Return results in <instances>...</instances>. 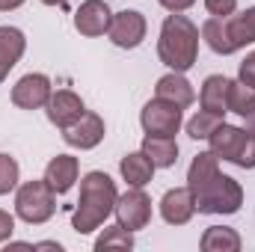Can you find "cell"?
Instances as JSON below:
<instances>
[{
	"label": "cell",
	"mask_w": 255,
	"mask_h": 252,
	"mask_svg": "<svg viewBox=\"0 0 255 252\" xmlns=\"http://www.w3.org/2000/svg\"><path fill=\"white\" fill-rule=\"evenodd\" d=\"M220 172V157L214 154V151H202V154H196L190 163V169H187V187L196 193V190H202L214 175Z\"/></svg>",
	"instance_id": "21"
},
{
	"label": "cell",
	"mask_w": 255,
	"mask_h": 252,
	"mask_svg": "<svg viewBox=\"0 0 255 252\" xmlns=\"http://www.w3.org/2000/svg\"><path fill=\"white\" fill-rule=\"evenodd\" d=\"M241 250V235L226 226H211L202 235V252H238Z\"/></svg>",
	"instance_id": "22"
},
{
	"label": "cell",
	"mask_w": 255,
	"mask_h": 252,
	"mask_svg": "<svg viewBox=\"0 0 255 252\" xmlns=\"http://www.w3.org/2000/svg\"><path fill=\"white\" fill-rule=\"evenodd\" d=\"M142 151H145V157H148L154 166H160V169L175 166V160H178V142H175V136H148V133H145Z\"/></svg>",
	"instance_id": "20"
},
{
	"label": "cell",
	"mask_w": 255,
	"mask_h": 252,
	"mask_svg": "<svg viewBox=\"0 0 255 252\" xmlns=\"http://www.w3.org/2000/svg\"><path fill=\"white\" fill-rule=\"evenodd\" d=\"M24 48H27V39L18 27H0V83L24 57Z\"/></svg>",
	"instance_id": "16"
},
{
	"label": "cell",
	"mask_w": 255,
	"mask_h": 252,
	"mask_svg": "<svg viewBox=\"0 0 255 252\" xmlns=\"http://www.w3.org/2000/svg\"><path fill=\"white\" fill-rule=\"evenodd\" d=\"M15 211L24 223L30 226H42L54 217L57 211V193L48 187V181H27L18 187V196H15Z\"/></svg>",
	"instance_id": "6"
},
{
	"label": "cell",
	"mask_w": 255,
	"mask_h": 252,
	"mask_svg": "<svg viewBox=\"0 0 255 252\" xmlns=\"http://www.w3.org/2000/svg\"><path fill=\"white\" fill-rule=\"evenodd\" d=\"M42 3H48V6H65L68 0H42Z\"/></svg>",
	"instance_id": "32"
},
{
	"label": "cell",
	"mask_w": 255,
	"mask_h": 252,
	"mask_svg": "<svg viewBox=\"0 0 255 252\" xmlns=\"http://www.w3.org/2000/svg\"><path fill=\"white\" fill-rule=\"evenodd\" d=\"M220 125H223V116H217L211 110H199L190 122H187V133H190L193 139H208Z\"/></svg>",
	"instance_id": "24"
},
{
	"label": "cell",
	"mask_w": 255,
	"mask_h": 252,
	"mask_svg": "<svg viewBox=\"0 0 255 252\" xmlns=\"http://www.w3.org/2000/svg\"><path fill=\"white\" fill-rule=\"evenodd\" d=\"M154 92H157V98H163V101H172V104H178L181 110H184V107H190L193 98H196V92H193L190 80H187V77H184L181 71L163 74V77L157 80Z\"/></svg>",
	"instance_id": "18"
},
{
	"label": "cell",
	"mask_w": 255,
	"mask_h": 252,
	"mask_svg": "<svg viewBox=\"0 0 255 252\" xmlns=\"http://www.w3.org/2000/svg\"><path fill=\"white\" fill-rule=\"evenodd\" d=\"M229 92H232V80L223 77V74H211L205 83H202V110H211L217 116H226L229 110Z\"/></svg>",
	"instance_id": "17"
},
{
	"label": "cell",
	"mask_w": 255,
	"mask_h": 252,
	"mask_svg": "<svg viewBox=\"0 0 255 252\" xmlns=\"http://www.w3.org/2000/svg\"><path fill=\"white\" fill-rule=\"evenodd\" d=\"M199 214H235L244 205V190L235 178L217 172L202 190L193 193Z\"/></svg>",
	"instance_id": "5"
},
{
	"label": "cell",
	"mask_w": 255,
	"mask_h": 252,
	"mask_svg": "<svg viewBox=\"0 0 255 252\" xmlns=\"http://www.w3.org/2000/svg\"><path fill=\"white\" fill-rule=\"evenodd\" d=\"M116 217H119V226L128 229V232L145 229L148 220H151V199H148L139 187L128 190L125 196L116 199Z\"/></svg>",
	"instance_id": "8"
},
{
	"label": "cell",
	"mask_w": 255,
	"mask_h": 252,
	"mask_svg": "<svg viewBox=\"0 0 255 252\" xmlns=\"http://www.w3.org/2000/svg\"><path fill=\"white\" fill-rule=\"evenodd\" d=\"M12 232H15V220H12V214L0 211V244H3V241H9V238H12Z\"/></svg>",
	"instance_id": "29"
},
{
	"label": "cell",
	"mask_w": 255,
	"mask_h": 252,
	"mask_svg": "<svg viewBox=\"0 0 255 252\" xmlns=\"http://www.w3.org/2000/svg\"><path fill=\"white\" fill-rule=\"evenodd\" d=\"M205 9L214 15V18H226L238 9V0H205Z\"/></svg>",
	"instance_id": "27"
},
{
	"label": "cell",
	"mask_w": 255,
	"mask_h": 252,
	"mask_svg": "<svg viewBox=\"0 0 255 252\" xmlns=\"http://www.w3.org/2000/svg\"><path fill=\"white\" fill-rule=\"evenodd\" d=\"M77 172H80L77 157L57 154L48 163V169H45V181H48V187L54 190V193H68V190L74 187V181H77Z\"/></svg>",
	"instance_id": "15"
},
{
	"label": "cell",
	"mask_w": 255,
	"mask_h": 252,
	"mask_svg": "<svg viewBox=\"0 0 255 252\" xmlns=\"http://www.w3.org/2000/svg\"><path fill=\"white\" fill-rule=\"evenodd\" d=\"M130 247H133V238H130V232L122 229V226H110V229H104V235L95 241V250H98V252L130 250Z\"/></svg>",
	"instance_id": "25"
},
{
	"label": "cell",
	"mask_w": 255,
	"mask_h": 252,
	"mask_svg": "<svg viewBox=\"0 0 255 252\" xmlns=\"http://www.w3.org/2000/svg\"><path fill=\"white\" fill-rule=\"evenodd\" d=\"M229 110L232 113H238V116H250V113H255V89L253 86H247V83H235L232 80V92H229Z\"/></svg>",
	"instance_id": "23"
},
{
	"label": "cell",
	"mask_w": 255,
	"mask_h": 252,
	"mask_svg": "<svg viewBox=\"0 0 255 252\" xmlns=\"http://www.w3.org/2000/svg\"><path fill=\"white\" fill-rule=\"evenodd\" d=\"M119 169H122V178H125L130 187H145L151 181V175H154L157 166L145 157V151H130V154L122 157Z\"/></svg>",
	"instance_id": "19"
},
{
	"label": "cell",
	"mask_w": 255,
	"mask_h": 252,
	"mask_svg": "<svg viewBox=\"0 0 255 252\" xmlns=\"http://www.w3.org/2000/svg\"><path fill=\"white\" fill-rule=\"evenodd\" d=\"M139 125L148 136H175L181 127V107L163 98H154L142 107Z\"/></svg>",
	"instance_id": "7"
},
{
	"label": "cell",
	"mask_w": 255,
	"mask_h": 252,
	"mask_svg": "<svg viewBox=\"0 0 255 252\" xmlns=\"http://www.w3.org/2000/svg\"><path fill=\"white\" fill-rule=\"evenodd\" d=\"M51 80L45 74H24L12 86V104L21 110H39L51 101Z\"/></svg>",
	"instance_id": "9"
},
{
	"label": "cell",
	"mask_w": 255,
	"mask_h": 252,
	"mask_svg": "<svg viewBox=\"0 0 255 252\" xmlns=\"http://www.w3.org/2000/svg\"><path fill=\"white\" fill-rule=\"evenodd\" d=\"M211 151L241 169H255V136L244 127H235V125H223L217 127L211 136Z\"/></svg>",
	"instance_id": "4"
},
{
	"label": "cell",
	"mask_w": 255,
	"mask_h": 252,
	"mask_svg": "<svg viewBox=\"0 0 255 252\" xmlns=\"http://www.w3.org/2000/svg\"><path fill=\"white\" fill-rule=\"evenodd\" d=\"M241 83H247V86L255 89V51L247 54V60L241 63Z\"/></svg>",
	"instance_id": "28"
},
{
	"label": "cell",
	"mask_w": 255,
	"mask_h": 252,
	"mask_svg": "<svg viewBox=\"0 0 255 252\" xmlns=\"http://www.w3.org/2000/svg\"><path fill=\"white\" fill-rule=\"evenodd\" d=\"M107 36H110V42H113L116 48L130 51V48H136V45L145 39V18H142L136 9H125V12L113 15Z\"/></svg>",
	"instance_id": "10"
},
{
	"label": "cell",
	"mask_w": 255,
	"mask_h": 252,
	"mask_svg": "<svg viewBox=\"0 0 255 252\" xmlns=\"http://www.w3.org/2000/svg\"><path fill=\"white\" fill-rule=\"evenodd\" d=\"M45 107H48V119H51V125L63 127V130L68 125H74V122L86 113L80 95H74L71 89H60V92H54L51 101H48Z\"/></svg>",
	"instance_id": "13"
},
{
	"label": "cell",
	"mask_w": 255,
	"mask_h": 252,
	"mask_svg": "<svg viewBox=\"0 0 255 252\" xmlns=\"http://www.w3.org/2000/svg\"><path fill=\"white\" fill-rule=\"evenodd\" d=\"M63 139L68 142V145H74V148H95L101 139H104V119L98 116V113H83L74 125H68L65 127V133H63Z\"/></svg>",
	"instance_id": "12"
},
{
	"label": "cell",
	"mask_w": 255,
	"mask_h": 252,
	"mask_svg": "<svg viewBox=\"0 0 255 252\" xmlns=\"http://www.w3.org/2000/svg\"><path fill=\"white\" fill-rule=\"evenodd\" d=\"M110 21H113V12L104 0H86L74 12V27L83 36H104L110 30Z\"/></svg>",
	"instance_id": "11"
},
{
	"label": "cell",
	"mask_w": 255,
	"mask_h": 252,
	"mask_svg": "<svg viewBox=\"0 0 255 252\" xmlns=\"http://www.w3.org/2000/svg\"><path fill=\"white\" fill-rule=\"evenodd\" d=\"M193 214H196V199H193L190 187H175V190L163 193V199H160V217L169 226H184Z\"/></svg>",
	"instance_id": "14"
},
{
	"label": "cell",
	"mask_w": 255,
	"mask_h": 252,
	"mask_svg": "<svg viewBox=\"0 0 255 252\" xmlns=\"http://www.w3.org/2000/svg\"><path fill=\"white\" fill-rule=\"evenodd\" d=\"M15 184H18V160L9 154H0V196L15 190Z\"/></svg>",
	"instance_id": "26"
},
{
	"label": "cell",
	"mask_w": 255,
	"mask_h": 252,
	"mask_svg": "<svg viewBox=\"0 0 255 252\" xmlns=\"http://www.w3.org/2000/svg\"><path fill=\"white\" fill-rule=\"evenodd\" d=\"M157 57L172 71H187V68L196 65V57H199V27L187 15L172 12L163 21L160 39H157Z\"/></svg>",
	"instance_id": "2"
},
{
	"label": "cell",
	"mask_w": 255,
	"mask_h": 252,
	"mask_svg": "<svg viewBox=\"0 0 255 252\" xmlns=\"http://www.w3.org/2000/svg\"><path fill=\"white\" fill-rule=\"evenodd\" d=\"M24 0H0V12H12V9H18Z\"/></svg>",
	"instance_id": "31"
},
{
	"label": "cell",
	"mask_w": 255,
	"mask_h": 252,
	"mask_svg": "<svg viewBox=\"0 0 255 252\" xmlns=\"http://www.w3.org/2000/svg\"><path fill=\"white\" fill-rule=\"evenodd\" d=\"M247 119H250V133H253V136H255V113H250Z\"/></svg>",
	"instance_id": "33"
},
{
	"label": "cell",
	"mask_w": 255,
	"mask_h": 252,
	"mask_svg": "<svg viewBox=\"0 0 255 252\" xmlns=\"http://www.w3.org/2000/svg\"><path fill=\"white\" fill-rule=\"evenodd\" d=\"M163 9H169V12H184V9H190L196 0H157Z\"/></svg>",
	"instance_id": "30"
},
{
	"label": "cell",
	"mask_w": 255,
	"mask_h": 252,
	"mask_svg": "<svg viewBox=\"0 0 255 252\" xmlns=\"http://www.w3.org/2000/svg\"><path fill=\"white\" fill-rule=\"evenodd\" d=\"M202 39L214 54H235L255 42V6L241 15H226V18H208L202 24Z\"/></svg>",
	"instance_id": "3"
},
{
	"label": "cell",
	"mask_w": 255,
	"mask_h": 252,
	"mask_svg": "<svg viewBox=\"0 0 255 252\" xmlns=\"http://www.w3.org/2000/svg\"><path fill=\"white\" fill-rule=\"evenodd\" d=\"M116 184L107 172H89L83 175L80 181V199H77V208H74V232L80 235H89L95 232L113 211H116Z\"/></svg>",
	"instance_id": "1"
}]
</instances>
